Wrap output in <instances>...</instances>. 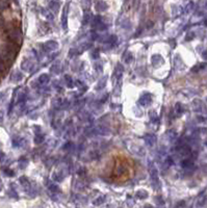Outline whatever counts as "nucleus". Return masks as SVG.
Here are the masks:
<instances>
[{"instance_id":"obj_1","label":"nucleus","mask_w":207,"mask_h":208,"mask_svg":"<svg viewBox=\"0 0 207 208\" xmlns=\"http://www.w3.org/2000/svg\"><path fill=\"white\" fill-rule=\"evenodd\" d=\"M152 103V96L149 93H145L143 94L140 98V104L142 106H148Z\"/></svg>"},{"instance_id":"obj_2","label":"nucleus","mask_w":207,"mask_h":208,"mask_svg":"<svg viewBox=\"0 0 207 208\" xmlns=\"http://www.w3.org/2000/svg\"><path fill=\"white\" fill-rule=\"evenodd\" d=\"M144 141H145L146 145H148L149 147H153L156 143V136L153 133H147L144 135Z\"/></svg>"},{"instance_id":"obj_3","label":"nucleus","mask_w":207,"mask_h":208,"mask_svg":"<svg viewBox=\"0 0 207 208\" xmlns=\"http://www.w3.org/2000/svg\"><path fill=\"white\" fill-rule=\"evenodd\" d=\"M43 48L46 50V52H52L54 50H56L58 48V44L55 41H47V42L44 44Z\"/></svg>"},{"instance_id":"obj_4","label":"nucleus","mask_w":207,"mask_h":208,"mask_svg":"<svg viewBox=\"0 0 207 208\" xmlns=\"http://www.w3.org/2000/svg\"><path fill=\"white\" fill-rule=\"evenodd\" d=\"M176 152H177L180 156H182V157H186V156H188L190 153H192L190 148L188 146H186V145H182V146L178 147L177 151Z\"/></svg>"},{"instance_id":"obj_5","label":"nucleus","mask_w":207,"mask_h":208,"mask_svg":"<svg viewBox=\"0 0 207 208\" xmlns=\"http://www.w3.org/2000/svg\"><path fill=\"white\" fill-rule=\"evenodd\" d=\"M10 39L14 42L18 43L21 42V39H22V35H21V31L18 29H14L10 32Z\"/></svg>"},{"instance_id":"obj_6","label":"nucleus","mask_w":207,"mask_h":208,"mask_svg":"<svg viewBox=\"0 0 207 208\" xmlns=\"http://www.w3.org/2000/svg\"><path fill=\"white\" fill-rule=\"evenodd\" d=\"M33 67H35V64H33V62H30L28 60H24L21 64V68L22 70L26 71V72H31L33 70Z\"/></svg>"},{"instance_id":"obj_7","label":"nucleus","mask_w":207,"mask_h":208,"mask_svg":"<svg viewBox=\"0 0 207 208\" xmlns=\"http://www.w3.org/2000/svg\"><path fill=\"white\" fill-rule=\"evenodd\" d=\"M151 62H152V64L154 67H159V66H161L165 62H163V58H162L161 55L155 54L153 55L152 58H151Z\"/></svg>"},{"instance_id":"obj_8","label":"nucleus","mask_w":207,"mask_h":208,"mask_svg":"<svg viewBox=\"0 0 207 208\" xmlns=\"http://www.w3.org/2000/svg\"><path fill=\"white\" fill-rule=\"evenodd\" d=\"M107 4H106V2H104V1H102V0H99V1H97L95 4V8L98 10V12H104V10H107Z\"/></svg>"},{"instance_id":"obj_9","label":"nucleus","mask_w":207,"mask_h":208,"mask_svg":"<svg viewBox=\"0 0 207 208\" xmlns=\"http://www.w3.org/2000/svg\"><path fill=\"white\" fill-rule=\"evenodd\" d=\"M67 8H68V5H66L64 10H62V28L66 29L68 26V18H67Z\"/></svg>"},{"instance_id":"obj_10","label":"nucleus","mask_w":207,"mask_h":208,"mask_svg":"<svg viewBox=\"0 0 207 208\" xmlns=\"http://www.w3.org/2000/svg\"><path fill=\"white\" fill-rule=\"evenodd\" d=\"M123 73H124V68H123V66L121 64H118L117 67H116V71H115V74H116V77H117V79H121Z\"/></svg>"},{"instance_id":"obj_11","label":"nucleus","mask_w":207,"mask_h":208,"mask_svg":"<svg viewBox=\"0 0 207 208\" xmlns=\"http://www.w3.org/2000/svg\"><path fill=\"white\" fill-rule=\"evenodd\" d=\"M49 8L50 10H52L53 12H57L58 10H60V2H58V1H55V0H52V1L49 3Z\"/></svg>"},{"instance_id":"obj_12","label":"nucleus","mask_w":207,"mask_h":208,"mask_svg":"<svg viewBox=\"0 0 207 208\" xmlns=\"http://www.w3.org/2000/svg\"><path fill=\"white\" fill-rule=\"evenodd\" d=\"M165 136H167V139L169 141H173L177 137V132L174 131V130H169V131L165 133Z\"/></svg>"},{"instance_id":"obj_13","label":"nucleus","mask_w":207,"mask_h":208,"mask_svg":"<svg viewBox=\"0 0 207 208\" xmlns=\"http://www.w3.org/2000/svg\"><path fill=\"white\" fill-rule=\"evenodd\" d=\"M192 166H194V162H192V159L190 158H186L184 159V160L181 162V166L184 168H192Z\"/></svg>"},{"instance_id":"obj_14","label":"nucleus","mask_w":207,"mask_h":208,"mask_svg":"<svg viewBox=\"0 0 207 208\" xmlns=\"http://www.w3.org/2000/svg\"><path fill=\"white\" fill-rule=\"evenodd\" d=\"M19 181H20V183L22 184V186L25 188V189H29V187H30V183H29V181H28V179L26 178V177H21L20 179H19Z\"/></svg>"},{"instance_id":"obj_15","label":"nucleus","mask_w":207,"mask_h":208,"mask_svg":"<svg viewBox=\"0 0 207 208\" xmlns=\"http://www.w3.org/2000/svg\"><path fill=\"white\" fill-rule=\"evenodd\" d=\"M106 82H107V77L106 76L102 77V79H100L99 82H98V85L96 87V89H98V91H99V89H102L103 87H105Z\"/></svg>"},{"instance_id":"obj_16","label":"nucleus","mask_w":207,"mask_h":208,"mask_svg":"<svg viewBox=\"0 0 207 208\" xmlns=\"http://www.w3.org/2000/svg\"><path fill=\"white\" fill-rule=\"evenodd\" d=\"M22 78H23V75L21 74L20 72H15L14 74L12 75V77H10L12 81H14V82L20 81V80H22Z\"/></svg>"},{"instance_id":"obj_17","label":"nucleus","mask_w":207,"mask_h":208,"mask_svg":"<svg viewBox=\"0 0 207 208\" xmlns=\"http://www.w3.org/2000/svg\"><path fill=\"white\" fill-rule=\"evenodd\" d=\"M49 80L50 78L47 74H42L39 77V82H40L41 84H47L48 82H49Z\"/></svg>"},{"instance_id":"obj_18","label":"nucleus","mask_w":207,"mask_h":208,"mask_svg":"<svg viewBox=\"0 0 207 208\" xmlns=\"http://www.w3.org/2000/svg\"><path fill=\"white\" fill-rule=\"evenodd\" d=\"M136 197L138 199H147L148 198V193L145 189H141V191H136Z\"/></svg>"},{"instance_id":"obj_19","label":"nucleus","mask_w":207,"mask_h":208,"mask_svg":"<svg viewBox=\"0 0 207 208\" xmlns=\"http://www.w3.org/2000/svg\"><path fill=\"white\" fill-rule=\"evenodd\" d=\"M184 107L182 106V104L181 103H177L176 104V106H175V112H176V114H181L184 112Z\"/></svg>"},{"instance_id":"obj_20","label":"nucleus","mask_w":207,"mask_h":208,"mask_svg":"<svg viewBox=\"0 0 207 208\" xmlns=\"http://www.w3.org/2000/svg\"><path fill=\"white\" fill-rule=\"evenodd\" d=\"M33 141H35V144H41V143L44 141V135L41 133H37L35 136V139H33Z\"/></svg>"},{"instance_id":"obj_21","label":"nucleus","mask_w":207,"mask_h":208,"mask_svg":"<svg viewBox=\"0 0 207 208\" xmlns=\"http://www.w3.org/2000/svg\"><path fill=\"white\" fill-rule=\"evenodd\" d=\"M91 46H92V45H91L90 43H84V44H82L78 48V51H79L78 53H81V52L84 51V50H87L89 48H91Z\"/></svg>"},{"instance_id":"obj_22","label":"nucleus","mask_w":207,"mask_h":208,"mask_svg":"<svg viewBox=\"0 0 207 208\" xmlns=\"http://www.w3.org/2000/svg\"><path fill=\"white\" fill-rule=\"evenodd\" d=\"M90 21H92V16L89 14V12H85L84 16H83V20H82V24L87 25V23L90 22Z\"/></svg>"},{"instance_id":"obj_23","label":"nucleus","mask_w":207,"mask_h":208,"mask_svg":"<svg viewBox=\"0 0 207 208\" xmlns=\"http://www.w3.org/2000/svg\"><path fill=\"white\" fill-rule=\"evenodd\" d=\"M91 22H92L93 26L95 27L97 24H99L100 22H102V21H101V17H100V16H95V17L92 18V21H91Z\"/></svg>"},{"instance_id":"obj_24","label":"nucleus","mask_w":207,"mask_h":208,"mask_svg":"<svg viewBox=\"0 0 207 208\" xmlns=\"http://www.w3.org/2000/svg\"><path fill=\"white\" fill-rule=\"evenodd\" d=\"M43 15L45 16L46 18H47L48 20H53V15L51 14V10H43Z\"/></svg>"},{"instance_id":"obj_25","label":"nucleus","mask_w":207,"mask_h":208,"mask_svg":"<svg viewBox=\"0 0 207 208\" xmlns=\"http://www.w3.org/2000/svg\"><path fill=\"white\" fill-rule=\"evenodd\" d=\"M95 29L100 30V31H104V30L107 29V26H106L105 24H103L102 22H100L99 24H97V25L95 26Z\"/></svg>"},{"instance_id":"obj_26","label":"nucleus","mask_w":207,"mask_h":208,"mask_svg":"<svg viewBox=\"0 0 207 208\" xmlns=\"http://www.w3.org/2000/svg\"><path fill=\"white\" fill-rule=\"evenodd\" d=\"M65 80H66V82H67V87H74V83H73L72 79H71V77L69 76V75H66V76H65Z\"/></svg>"},{"instance_id":"obj_27","label":"nucleus","mask_w":207,"mask_h":208,"mask_svg":"<svg viewBox=\"0 0 207 208\" xmlns=\"http://www.w3.org/2000/svg\"><path fill=\"white\" fill-rule=\"evenodd\" d=\"M27 164H28V161L25 158H21L20 160H19V166H20L21 168H25L27 166Z\"/></svg>"},{"instance_id":"obj_28","label":"nucleus","mask_w":207,"mask_h":208,"mask_svg":"<svg viewBox=\"0 0 207 208\" xmlns=\"http://www.w3.org/2000/svg\"><path fill=\"white\" fill-rule=\"evenodd\" d=\"M4 174L5 175H8V177H14L15 176V172L12 171V170H10V168H5L4 170Z\"/></svg>"},{"instance_id":"obj_29","label":"nucleus","mask_w":207,"mask_h":208,"mask_svg":"<svg viewBox=\"0 0 207 208\" xmlns=\"http://www.w3.org/2000/svg\"><path fill=\"white\" fill-rule=\"evenodd\" d=\"M192 8H194V3L190 2L188 4L186 5V6H185V10H184V12H190L192 10Z\"/></svg>"},{"instance_id":"obj_30","label":"nucleus","mask_w":207,"mask_h":208,"mask_svg":"<svg viewBox=\"0 0 207 208\" xmlns=\"http://www.w3.org/2000/svg\"><path fill=\"white\" fill-rule=\"evenodd\" d=\"M91 56L93 57V60H98V58H99V51H98V50H94V51L91 53Z\"/></svg>"},{"instance_id":"obj_31","label":"nucleus","mask_w":207,"mask_h":208,"mask_svg":"<svg viewBox=\"0 0 207 208\" xmlns=\"http://www.w3.org/2000/svg\"><path fill=\"white\" fill-rule=\"evenodd\" d=\"M76 87H79L81 91H87V87H84V84L81 83L80 81H76Z\"/></svg>"},{"instance_id":"obj_32","label":"nucleus","mask_w":207,"mask_h":208,"mask_svg":"<svg viewBox=\"0 0 207 208\" xmlns=\"http://www.w3.org/2000/svg\"><path fill=\"white\" fill-rule=\"evenodd\" d=\"M91 37H92L93 41H98V37H99V35H98L96 31H92L91 32Z\"/></svg>"},{"instance_id":"obj_33","label":"nucleus","mask_w":207,"mask_h":208,"mask_svg":"<svg viewBox=\"0 0 207 208\" xmlns=\"http://www.w3.org/2000/svg\"><path fill=\"white\" fill-rule=\"evenodd\" d=\"M49 189L51 191V193H54V191H57V186H56V184L51 183V184L49 185Z\"/></svg>"},{"instance_id":"obj_34","label":"nucleus","mask_w":207,"mask_h":208,"mask_svg":"<svg viewBox=\"0 0 207 208\" xmlns=\"http://www.w3.org/2000/svg\"><path fill=\"white\" fill-rule=\"evenodd\" d=\"M131 60H132V55L130 54L129 52H127V55L125 54V62H131Z\"/></svg>"},{"instance_id":"obj_35","label":"nucleus","mask_w":207,"mask_h":208,"mask_svg":"<svg viewBox=\"0 0 207 208\" xmlns=\"http://www.w3.org/2000/svg\"><path fill=\"white\" fill-rule=\"evenodd\" d=\"M82 3H83V6H84L85 8H87L91 4V0H82Z\"/></svg>"},{"instance_id":"obj_36","label":"nucleus","mask_w":207,"mask_h":208,"mask_svg":"<svg viewBox=\"0 0 207 208\" xmlns=\"http://www.w3.org/2000/svg\"><path fill=\"white\" fill-rule=\"evenodd\" d=\"M194 37H195V35H194V33H192V32H190V33H188V35H186L185 40L190 41V40H192V39H194Z\"/></svg>"},{"instance_id":"obj_37","label":"nucleus","mask_w":207,"mask_h":208,"mask_svg":"<svg viewBox=\"0 0 207 208\" xmlns=\"http://www.w3.org/2000/svg\"><path fill=\"white\" fill-rule=\"evenodd\" d=\"M3 26H4V20H3V18L0 16V29H2Z\"/></svg>"},{"instance_id":"obj_38","label":"nucleus","mask_w":207,"mask_h":208,"mask_svg":"<svg viewBox=\"0 0 207 208\" xmlns=\"http://www.w3.org/2000/svg\"><path fill=\"white\" fill-rule=\"evenodd\" d=\"M202 57L204 58V60H207V50H205V51L202 52Z\"/></svg>"},{"instance_id":"obj_39","label":"nucleus","mask_w":207,"mask_h":208,"mask_svg":"<svg viewBox=\"0 0 207 208\" xmlns=\"http://www.w3.org/2000/svg\"><path fill=\"white\" fill-rule=\"evenodd\" d=\"M3 121V112L0 110V123Z\"/></svg>"},{"instance_id":"obj_40","label":"nucleus","mask_w":207,"mask_h":208,"mask_svg":"<svg viewBox=\"0 0 207 208\" xmlns=\"http://www.w3.org/2000/svg\"><path fill=\"white\" fill-rule=\"evenodd\" d=\"M3 158H4V154H3V152L0 151V161L2 160Z\"/></svg>"},{"instance_id":"obj_41","label":"nucleus","mask_w":207,"mask_h":208,"mask_svg":"<svg viewBox=\"0 0 207 208\" xmlns=\"http://www.w3.org/2000/svg\"><path fill=\"white\" fill-rule=\"evenodd\" d=\"M138 4H140V0H135V8H137Z\"/></svg>"},{"instance_id":"obj_42","label":"nucleus","mask_w":207,"mask_h":208,"mask_svg":"<svg viewBox=\"0 0 207 208\" xmlns=\"http://www.w3.org/2000/svg\"><path fill=\"white\" fill-rule=\"evenodd\" d=\"M3 188V184H2V181H1V179H0V191H2Z\"/></svg>"},{"instance_id":"obj_43","label":"nucleus","mask_w":207,"mask_h":208,"mask_svg":"<svg viewBox=\"0 0 207 208\" xmlns=\"http://www.w3.org/2000/svg\"><path fill=\"white\" fill-rule=\"evenodd\" d=\"M204 22H205V24L207 25V18H206V19H205V21H204Z\"/></svg>"}]
</instances>
